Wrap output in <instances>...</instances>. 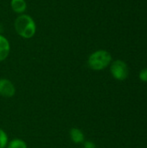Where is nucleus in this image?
<instances>
[{"label": "nucleus", "mask_w": 147, "mask_h": 148, "mask_svg": "<svg viewBox=\"0 0 147 148\" xmlns=\"http://www.w3.org/2000/svg\"><path fill=\"white\" fill-rule=\"evenodd\" d=\"M111 73L113 76L119 81L126 79L128 75V68L126 63L120 60L113 62L111 65Z\"/></svg>", "instance_id": "obj_3"}, {"label": "nucleus", "mask_w": 147, "mask_h": 148, "mask_svg": "<svg viewBox=\"0 0 147 148\" xmlns=\"http://www.w3.org/2000/svg\"><path fill=\"white\" fill-rule=\"evenodd\" d=\"M10 42L8 40L0 35V62L5 60L10 54Z\"/></svg>", "instance_id": "obj_5"}, {"label": "nucleus", "mask_w": 147, "mask_h": 148, "mask_svg": "<svg viewBox=\"0 0 147 148\" xmlns=\"http://www.w3.org/2000/svg\"><path fill=\"white\" fill-rule=\"evenodd\" d=\"M112 61L110 53L107 50H97L90 55L88 64L94 70H101L107 68Z\"/></svg>", "instance_id": "obj_2"}, {"label": "nucleus", "mask_w": 147, "mask_h": 148, "mask_svg": "<svg viewBox=\"0 0 147 148\" xmlns=\"http://www.w3.org/2000/svg\"><path fill=\"white\" fill-rule=\"evenodd\" d=\"M7 148H27V145L23 140L14 139L8 143Z\"/></svg>", "instance_id": "obj_8"}, {"label": "nucleus", "mask_w": 147, "mask_h": 148, "mask_svg": "<svg viewBox=\"0 0 147 148\" xmlns=\"http://www.w3.org/2000/svg\"><path fill=\"white\" fill-rule=\"evenodd\" d=\"M84 148H95V145L92 141H85L84 142Z\"/></svg>", "instance_id": "obj_11"}, {"label": "nucleus", "mask_w": 147, "mask_h": 148, "mask_svg": "<svg viewBox=\"0 0 147 148\" xmlns=\"http://www.w3.org/2000/svg\"><path fill=\"white\" fill-rule=\"evenodd\" d=\"M16 93L13 83L7 79H0V95L5 98L12 97Z\"/></svg>", "instance_id": "obj_4"}, {"label": "nucleus", "mask_w": 147, "mask_h": 148, "mask_svg": "<svg viewBox=\"0 0 147 148\" xmlns=\"http://www.w3.org/2000/svg\"><path fill=\"white\" fill-rule=\"evenodd\" d=\"M16 33L23 38H31L36 34V26L34 20L28 15L22 14L14 23Z\"/></svg>", "instance_id": "obj_1"}, {"label": "nucleus", "mask_w": 147, "mask_h": 148, "mask_svg": "<svg viewBox=\"0 0 147 148\" xmlns=\"http://www.w3.org/2000/svg\"><path fill=\"white\" fill-rule=\"evenodd\" d=\"M69 134H70V138H71V140H72V141L74 143H75V144H81V143H83L84 142L85 137H84L83 133L80 129L74 127V128H72L70 130V133Z\"/></svg>", "instance_id": "obj_6"}, {"label": "nucleus", "mask_w": 147, "mask_h": 148, "mask_svg": "<svg viewBox=\"0 0 147 148\" xmlns=\"http://www.w3.org/2000/svg\"><path fill=\"white\" fill-rule=\"evenodd\" d=\"M8 145V136L6 133L0 128V148H5Z\"/></svg>", "instance_id": "obj_9"}, {"label": "nucleus", "mask_w": 147, "mask_h": 148, "mask_svg": "<svg viewBox=\"0 0 147 148\" xmlns=\"http://www.w3.org/2000/svg\"><path fill=\"white\" fill-rule=\"evenodd\" d=\"M139 78L141 81L143 82H147V69H145L143 70L140 71V74H139Z\"/></svg>", "instance_id": "obj_10"}, {"label": "nucleus", "mask_w": 147, "mask_h": 148, "mask_svg": "<svg viewBox=\"0 0 147 148\" xmlns=\"http://www.w3.org/2000/svg\"><path fill=\"white\" fill-rule=\"evenodd\" d=\"M10 6L16 13H23L27 8L25 0H11Z\"/></svg>", "instance_id": "obj_7"}]
</instances>
